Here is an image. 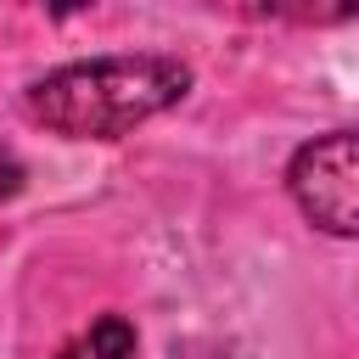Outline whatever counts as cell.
I'll return each mask as SVG.
<instances>
[{"label":"cell","mask_w":359,"mask_h":359,"mask_svg":"<svg viewBox=\"0 0 359 359\" xmlns=\"http://www.w3.org/2000/svg\"><path fill=\"white\" fill-rule=\"evenodd\" d=\"M185 90L191 67L174 56H101L34 79L22 107L62 140H118L135 123L168 112Z\"/></svg>","instance_id":"1"},{"label":"cell","mask_w":359,"mask_h":359,"mask_svg":"<svg viewBox=\"0 0 359 359\" xmlns=\"http://www.w3.org/2000/svg\"><path fill=\"white\" fill-rule=\"evenodd\" d=\"M286 191L297 213L325 236H359V129H337L297 146Z\"/></svg>","instance_id":"2"},{"label":"cell","mask_w":359,"mask_h":359,"mask_svg":"<svg viewBox=\"0 0 359 359\" xmlns=\"http://www.w3.org/2000/svg\"><path fill=\"white\" fill-rule=\"evenodd\" d=\"M90 353L95 359H135V325L123 314H101L90 325Z\"/></svg>","instance_id":"3"},{"label":"cell","mask_w":359,"mask_h":359,"mask_svg":"<svg viewBox=\"0 0 359 359\" xmlns=\"http://www.w3.org/2000/svg\"><path fill=\"white\" fill-rule=\"evenodd\" d=\"M17 191H22V163H11V157L0 151V202L17 196Z\"/></svg>","instance_id":"4"},{"label":"cell","mask_w":359,"mask_h":359,"mask_svg":"<svg viewBox=\"0 0 359 359\" xmlns=\"http://www.w3.org/2000/svg\"><path fill=\"white\" fill-rule=\"evenodd\" d=\"M56 359H79V353H73V348H67V353H56Z\"/></svg>","instance_id":"5"}]
</instances>
